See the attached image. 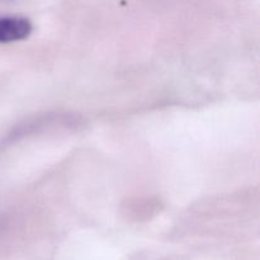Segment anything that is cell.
<instances>
[{
    "mask_svg": "<svg viewBox=\"0 0 260 260\" xmlns=\"http://www.w3.org/2000/svg\"><path fill=\"white\" fill-rule=\"evenodd\" d=\"M32 23L24 17H0V43H10L27 38L32 32Z\"/></svg>",
    "mask_w": 260,
    "mask_h": 260,
    "instance_id": "cell-1",
    "label": "cell"
}]
</instances>
